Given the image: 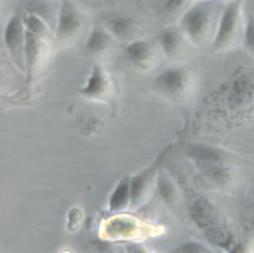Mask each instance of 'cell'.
<instances>
[{
    "instance_id": "cell-1",
    "label": "cell",
    "mask_w": 254,
    "mask_h": 253,
    "mask_svg": "<svg viewBox=\"0 0 254 253\" xmlns=\"http://www.w3.org/2000/svg\"><path fill=\"white\" fill-rule=\"evenodd\" d=\"M225 3L220 0H200L187 9L181 18V28L195 44L205 40L217 27Z\"/></svg>"
},
{
    "instance_id": "cell-2",
    "label": "cell",
    "mask_w": 254,
    "mask_h": 253,
    "mask_svg": "<svg viewBox=\"0 0 254 253\" xmlns=\"http://www.w3.org/2000/svg\"><path fill=\"white\" fill-rule=\"evenodd\" d=\"M244 24L245 0H229L226 2L213 35L211 48L218 51L227 47L239 31L244 30Z\"/></svg>"
},
{
    "instance_id": "cell-3",
    "label": "cell",
    "mask_w": 254,
    "mask_h": 253,
    "mask_svg": "<svg viewBox=\"0 0 254 253\" xmlns=\"http://www.w3.org/2000/svg\"><path fill=\"white\" fill-rule=\"evenodd\" d=\"M190 214L194 222L204 230L210 242L221 247L229 245L230 234L209 202L204 199H197L190 207Z\"/></svg>"
},
{
    "instance_id": "cell-4",
    "label": "cell",
    "mask_w": 254,
    "mask_h": 253,
    "mask_svg": "<svg viewBox=\"0 0 254 253\" xmlns=\"http://www.w3.org/2000/svg\"><path fill=\"white\" fill-rule=\"evenodd\" d=\"M25 31L22 15L18 11L14 12L6 22L3 38L7 51L19 64L24 61Z\"/></svg>"
},
{
    "instance_id": "cell-5",
    "label": "cell",
    "mask_w": 254,
    "mask_h": 253,
    "mask_svg": "<svg viewBox=\"0 0 254 253\" xmlns=\"http://www.w3.org/2000/svg\"><path fill=\"white\" fill-rule=\"evenodd\" d=\"M82 24V17L75 6L69 0H63L59 6L56 21V37L59 41H64L73 37Z\"/></svg>"
},
{
    "instance_id": "cell-6",
    "label": "cell",
    "mask_w": 254,
    "mask_h": 253,
    "mask_svg": "<svg viewBox=\"0 0 254 253\" xmlns=\"http://www.w3.org/2000/svg\"><path fill=\"white\" fill-rule=\"evenodd\" d=\"M253 84L246 75H240L235 78L230 86L228 94L229 105L233 108H239L246 105L253 93Z\"/></svg>"
},
{
    "instance_id": "cell-7",
    "label": "cell",
    "mask_w": 254,
    "mask_h": 253,
    "mask_svg": "<svg viewBox=\"0 0 254 253\" xmlns=\"http://www.w3.org/2000/svg\"><path fill=\"white\" fill-rule=\"evenodd\" d=\"M186 72L178 67H170L163 70L156 78V83L162 90L175 94L181 91L186 83Z\"/></svg>"
},
{
    "instance_id": "cell-8",
    "label": "cell",
    "mask_w": 254,
    "mask_h": 253,
    "mask_svg": "<svg viewBox=\"0 0 254 253\" xmlns=\"http://www.w3.org/2000/svg\"><path fill=\"white\" fill-rule=\"evenodd\" d=\"M23 8L27 14H33L52 27L56 25L59 8H56L54 1L52 0H23Z\"/></svg>"
},
{
    "instance_id": "cell-9",
    "label": "cell",
    "mask_w": 254,
    "mask_h": 253,
    "mask_svg": "<svg viewBox=\"0 0 254 253\" xmlns=\"http://www.w3.org/2000/svg\"><path fill=\"white\" fill-rule=\"evenodd\" d=\"M43 39L33 34L32 32L25 31V43H24V61L28 70V74L31 75L34 67L40 60V56L43 49Z\"/></svg>"
},
{
    "instance_id": "cell-10",
    "label": "cell",
    "mask_w": 254,
    "mask_h": 253,
    "mask_svg": "<svg viewBox=\"0 0 254 253\" xmlns=\"http://www.w3.org/2000/svg\"><path fill=\"white\" fill-rule=\"evenodd\" d=\"M125 52L127 59L132 63L140 67L147 66L153 55L152 46L150 43L143 40L132 42L126 47Z\"/></svg>"
},
{
    "instance_id": "cell-11",
    "label": "cell",
    "mask_w": 254,
    "mask_h": 253,
    "mask_svg": "<svg viewBox=\"0 0 254 253\" xmlns=\"http://www.w3.org/2000/svg\"><path fill=\"white\" fill-rule=\"evenodd\" d=\"M109 32L100 26H94L86 39L85 51L88 55H98L103 53L110 44Z\"/></svg>"
},
{
    "instance_id": "cell-12",
    "label": "cell",
    "mask_w": 254,
    "mask_h": 253,
    "mask_svg": "<svg viewBox=\"0 0 254 253\" xmlns=\"http://www.w3.org/2000/svg\"><path fill=\"white\" fill-rule=\"evenodd\" d=\"M106 27L110 34L118 38H126L133 31L135 21L127 15H116L107 19Z\"/></svg>"
},
{
    "instance_id": "cell-13",
    "label": "cell",
    "mask_w": 254,
    "mask_h": 253,
    "mask_svg": "<svg viewBox=\"0 0 254 253\" xmlns=\"http://www.w3.org/2000/svg\"><path fill=\"white\" fill-rule=\"evenodd\" d=\"M189 154L204 167H210L220 161V155L217 151L203 145H191L189 148Z\"/></svg>"
},
{
    "instance_id": "cell-14",
    "label": "cell",
    "mask_w": 254,
    "mask_h": 253,
    "mask_svg": "<svg viewBox=\"0 0 254 253\" xmlns=\"http://www.w3.org/2000/svg\"><path fill=\"white\" fill-rule=\"evenodd\" d=\"M130 197V181L128 179L122 180L114 189L109 201L110 209L118 210L123 208Z\"/></svg>"
},
{
    "instance_id": "cell-15",
    "label": "cell",
    "mask_w": 254,
    "mask_h": 253,
    "mask_svg": "<svg viewBox=\"0 0 254 253\" xmlns=\"http://www.w3.org/2000/svg\"><path fill=\"white\" fill-rule=\"evenodd\" d=\"M105 85H106V80L104 77V73L98 65H95L91 70V73L89 75L86 85L81 89V92L89 96L98 95L103 91V89L105 88Z\"/></svg>"
},
{
    "instance_id": "cell-16",
    "label": "cell",
    "mask_w": 254,
    "mask_h": 253,
    "mask_svg": "<svg viewBox=\"0 0 254 253\" xmlns=\"http://www.w3.org/2000/svg\"><path fill=\"white\" fill-rule=\"evenodd\" d=\"M180 34L173 28H167L160 34V45L167 56H173L180 45Z\"/></svg>"
},
{
    "instance_id": "cell-17",
    "label": "cell",
    "mask_w": 254,
    "mask_h": 253,
    "mask_svg": "<svg viewBox=\"0 0 254 253\" xmlns=\"http://www.w3.org/2000/svg\"><path fill=\"white\" fill-rule=\"evenodd\" d=\"M24 24L26 30L39 36L41 39L45 40L48 38L50 26L42 18L33 14H27L24 17Z\"/></svg>"
},
{
    "instance_id": "cell-18",
    "label": "cell",
    "mask_w": 254,
    "mask_h": 253,
    "mask_svg": "<svg viewBox=\"0 0 254 253\" xmlns=\"http://www.w3.org/2000/svg\"><path fill=\"white\" fill-rule=\"evenodd\" d=\"M243 40L246 48L254 54V12L245 7V24Z\"/></svg>"
},
{
    "instance_id": "cell-19",
    "label": "cell",
    "mask_w": 254,
    "mask_h": 253,
    "mask_svg": "<svg viewBox=\"0 0 254 253\" xmlns=\"http://www.w3.org/2000/svg\"><path fill=\"white\" fill-rule=\"evenodd\" d=\"M148 176L149 175L147 173H142L130 181V197L133 203L137 202L142 196V193L147 185Z\"/></svg>"
},
{
    "instance_id": "cell-20",
    "label": "cell",
    "mask_w": 254,
    "mask_h": 253,
    "mask_svg": "<svg viewBox=\"0 0 254 253\" xmlns=\"http://www.w3.org/2000/svg\"><path fill=\"white\" fill-rule=\"evenodd\" d=\"M132 223L133 222H131L127 219L117 218V219L110 222L108 230L112 235L127 234L134 228V225Z\"/></svg>"
},
{
    "instance_id": "cell-21",
    "label": "cell",
    "mask_w": 254,
    "mask_h": 253,
    "mask_svg": "<svg viewBox=\"0 0 254 253\" xmlns=\"http://www.w3.org/2000/svg\"><path fill=\"white\" fill-rule=\"evenodd\" d=\"M158 190L160 192V195L162 196L163 199L166 201H170L173 199L175 190L172 186V184L168 181V179L161 177L158 181Z\"/></svg>"
},
{
    "instance_id": "cell-22",
    "label": "cell",
    "mask_w": 254,
    "mask_h": 253,
    "mask_svg": "<svg viewBox=\"0 0 254 253\" xmlns=\"http://www.w3.org/2000/svg\"><path fill=\"white\" fill-rule=\"evenodd\" d=\"M176 252H206L207 250L200 244L194 243V242H187L183 245L179 246L176 250Z\"/></svg>"
},
{
    "instance_id": "cell-23",
    "label": "cell",
    "mask_w": 254,
    "mask_h": 253,
    "mask_svg": "<svg viewBox=\"0 0 254 253\" xmlns=\"http://www.w3.org/2000/svg\"><path fill=\"white\" fill-rule=\"evenodd\" d=\"M187 0H165L164 2V10L168 13H176L180 11Z\"/></svg>"
}]
</instances>
